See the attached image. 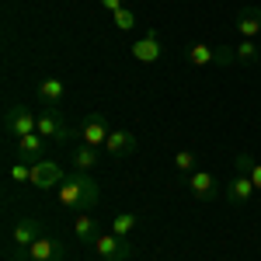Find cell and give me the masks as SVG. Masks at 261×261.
<instances>
[{"label": "cell", "instance_id": "21", "mask_svg": "<svg viewBox=\"0 0 261 261\" xmlns=\"http://www.w3.org/2000/svg\"><path fill=\"white\" fill-rule=\"evenodd\" d=\"M174 171L181 174V181H188V174L195 171V153L192 150H178L174 153Z\"/></svg>", "mask_w": 261, "mask_h": 261}, {"label": "cell", "instance_id": "18", "mask_svg": "<svg viewBox=\"0 0 261 261\" xmlns=\"http://www.w3.org/2000/svg\"><path fill=\"white\" fill-rule=\"evenodd\" d=\"M98 161H101V150H98V146H87V143H81V146L73 150V167H77V171H91Z\"/></svg>", "mask_w": 261, "mask_h": 261}, {"label": "cell", "instance_id": "10", "mask_svg": "<svg viewBox=\"0 0 261 261\" xmlns=\"http://www.w3.org/2000/svg\"><path fill=\"white\" fill-rule=\"evenodd\" d=\"M185 185H188V192H192L195 199H202V202H209V199H216V195H223V188L216 185V174H209V171H192Z\"/></svg>", "mask_w": 261, "mask_h": 261}, {"label": "cell", "instance_id": "9", "mask_svg": "<svg viewBox=\"0 0 261 261\" xmlns=\"http://www.w3.org/2000/svg\"><path fill=\"white\" fill-rule=\"evenodd\" d=\"M39 237H42V220L39 216H21V220L14 223V230H11V244H18L21 251H28Z\"/></svg>", "mask_w": 261, "mask_h": 261}, {"label": "cell", "instance_id": "5", "mask_svg": "<svg viewBox=\"0 0 261 261\" xmlns=\"http://www.w3.org/2000/svg\"><path fill=\"white\" fill-rule=\"evenodd\" d=\"M91 247H94V254L101 261H129L133 258V244L125 237H115V233H98V241Z\"/></svg>", "mask_w": 261, "mask_h": 261}, {"label": "cell", "instance_id": "11", "mask_svg": "<svg viewBox=\"0 0 261 261\" xmlns=\"http://www.w3.org/2000/svg\"><path fill=\"white\" fill-rule=\"evenodd\" d=\"M24 258L28 261H66V247L56 237H39V241L24 251Z\"/></svg>", "mask_w": 261, "mask_h": 261}, {"label": "cell", "instance_id": "24", "mask_svg": "<svg viewBox=\"0 0 261 261\" xmlns=\"http://www.w3.org/2000/svg\"><path fill=\"white\" fill-rule=\"evenodd\" d=\"M216 63H220V66H230V63H237V53H233V45H216Z\"/></svg>", "mask_w": 261, "mask_h": 261}, {"label": "cell", "instance_id": "13", "mask_svg": "<svg viewBox=\"0 0 261 261\" xmlns=\"http://www.w3.org/2000/svg\"><path fill=\"white\" fill-rule=\"evenodd\" d=\"M63 181H66V174H63L53 161L32 164V185H35V188H60Z\"/></svg>", "mask_w": 261, "mask_h": 261}, {"label": "cell", "instance_id": "12", "mask_svg": "<svg viewBox=\"0 0 261 261\" xmlns=\"http://www.w3.org/2000/svg\"><path fill=\"white\" fill-rule=\"evenodd\" d=\"M14 153H18V161H24V164L45 161V136H42V133H28V136H21L18 146H14Z\"/></svg>", "mask_w": 261, "mask_h": 261}, {"label": "cell", "instance_id": "16", "mask_svg": "<svg viewBox=\"0 0 261 261\" xmlns=\"http://www.w3.org/2000/svg\"><path fill=\"white\" fill-rule=\"evenodd\" d=\"M73 233H77V244H94L98 241V223H94V216L91 213H77Z\"/></svg>", "mask_w": 261, "mask_h": 261}, {"label": "cell", "instance_id": "1", "mask_svg": "<svg viewBox=\"0 0 261 261\" xmlns=\"http://www.w3.org/2000/svg\"><path fill=\"white\" fill-rule=\"evenodd\" d=\"M56 195H60V205L70 209V213H94L98 202H101V188L87 171H73L56 188Z\"/></svg>", "mask_w": 261, "mask_h": 261}, {"label": "cell", "instance_id": "7", "mask_svg": "<svg viewBox=\"0 0 261 261\" xmlns=\"http://www.w3.org/2000/svg\"><path fill=\"white\" fill-rule=\"evenodd\" d=\"M164 56V42L161 35L153 32V28H146L140 39L133 42V60H140V63H157Z\"/></svg>", "mask_w": 261, "mask_h": 261}, {"label": "cell", "instance_id": "6", "mask_svg": "<svg viewBox=\"0 0 261 261\" xmlns=\"http://www.w3.org/2000/svg\"><path fill=\"white\" fill-rule=\"evenodd\" d=\"M254 195H258V188H254V181L247 178V174H233V178L223 185V199L230 202L233 209H244Z\"/></svg>", "mask_w": 261, "mask_h": 261}, {"label": "cell", "instance_id": "8", "mask_svg": "<svg viewBox=\"0 0 261 261\" xmlns=\"http://www.w3.org/2000/svg\"><path fill=\"white\" fill-rule=\"evenodd\" d=\"M136 150H140V143H136L133 133H125V129H112V136L105 143V153H108L112 161H125V157H133Z\"/></svg>", "mask_w": 261, "mask_h": 261}, {"label": "cell", "instance_id": "25", "mask_svg": "<svg viewBox=\"0 0 261 261\" xmlns=\"http://www.w3.org/2000/svg\"><path fill=\"white\" fill-rule=\"evenodd\" d=\"M251 167H254V157H251V153H237L233 171H237V174H251Z\"/></svg>", "mask_w": 261, "mask_h": 261}, {"label": "cell", "instance_id": "27", "mask_svg": "<svg viewBox=\"0 0 261 261\" xmlns=\"http://www.w3.org/2000/svg\"><path fill=\"white\" fill-rule=\"evenodd\" d=\"M101 7H105V11H112V14H115V11H122V7H125V4H122V0H98Z\"/></svg>", "mask_w": 261, "mask_h": 261}, {"label": "cell", "instance_id": "22", "mask_svg": "<svg viewBox=\"0 0 261 261\" xmlns=\"http://www.w3.org/2000/svg\"><path fill=\"white\" fill-rule=\"evenodd\" d=\"M112 18H115V28H119V32H133V28L140 24L133 7H122V11H115V14H112Z\"/></svg>", "mask_w": 261, "mask_h": 261}, {"label": "cell", "instance_id": "4", "mask_svg": "<svg viewBox=\"0 0 261 261\" xmlns=\"http://www.w3.org/2000/svg\"><path fill=\"white\" fill-rule=\"evenodd\" d=\"M39 133L53 143H70L73 140V125L63 119L56 108H42L39 112Z\"/></svg>", "mask_w": 261, "mask_h": 261}, {"label": "cell", "instance_id": "20", "mask_svg": "<svg viewBox=\"0 0 261 261\" xmlns=\"http://www.w3.org/2000/svg\"><path fill=\"white\" fill-rule=\"evenodd\" d=\"M136 223H140L136 213H119V216H112V233L115 237H129L136 230Z\"/></svg>", "mask_w": 261, "mask_h": 261}, {"label": "cell", "instance_id": "3", "mask_svg": "<svg viewBox=\"0 0 261 261\" xmlns=\"http://www.w3.org/2000/svg\"><path fill=\"white\" fill-rule=\"evenodd\" d=\"M77 136H81V143H87V146L105 150V143L112 136V125H108V119H105L101 112H91V115H84V122L77 125Z\"/></svg>", "mask_w": 261, "mask_h": 261}, {"label": "cell", "instance_id": "15", "mask_svg": "<svg viewBox=\"0 0 261 261\" xmlns=\"http://www.w3.org/2000/svg\"><path fill=\"white\" fill-rule=\"evenodd\" d=\"M237 32H241L244 39L261 35V7H241L237 11Z\"/></svg>", "mask_w": 261, "mask_h": 261}, {"label": "cell", "instance_id": "26", "mask_svg": "<svg viewBox=\"0 0 261 261\" xmlns=\"http://www.w3.org/2000/svg\"><path fill=\"white\" fill-rule=\"evenodd\" d=\"M247 178L254 181V188L261 192V161H254V167H251V174H247Z\"/></svg>", "mask_w": 261, "mask_h": 261}, {"label": "cell", "instance_id": "23", "mask_svg": "<svg viewBox=\"0 0 261 261\" xmlns=\"http://www.w3.org/2000/svg\"><path fill=\"white\" fill-rule=\"evenodd\" d=\"M11 181H18V185H24V181H32V164H14L11 167Z\"/></svg>", "mask_w": 261, "mask_h": 261}, {"label": "cell", "instance_id": "14", "mask_svg": "<svg viewBox=\"0 0 261 261\" xmlns=\"http://www.w3.org/2000/svg\"><path fill=\"white\" fill-rule=\"evenodd\" d=\"M63 98H66V84H63L60 77H45V81L39 84V101L45 105V108L63 105Z\"/></svg>", "mask_w": 261, "mask_h": 261}, {"label": "cell", "instance_id": "17", "mask_svg": "<svg viewBox=\"0 0 261 261\" xmlns=\"http://www.w3.org/2000/svg\"><path fill=\"white\" fill-rule=\"evenodd\" d=\"M185 60L192 63V66H209V63H216V49H213V45H205V42L188 45V49H185Z\"/></svg>", "mask_w": 261, "mask_h": 261}, {"label": "cell", "instance_id": "2", "mask_svg": "<svg viewBox=\"0 0 261 261\" xmlns=\"http://www.w3.org/2000/svg\"><path fill=\"white\" fill-rule=\"evenodd\" d=\"M4 129L21 140V136H28V133H39V115L35 112H28L24 105H7L4 108Z\"/></svg>", "mask_w": 261, "mask_h": 261}, {"label": "cell", "instance_id": "19", "mask_svg": "<svg viewBox=\"0 0 261 261\" xmlns=\"http://www.w3.org/2000/svg\"><path fill=\"white\" fill-rule=\"evenodd\" d=\"M233 53H237V63H244V66H254L261 60V45L254 39H244L241 45H233Z\"/></svg>", "mask_w": 261, "mask_h": 261}]
</instances>
